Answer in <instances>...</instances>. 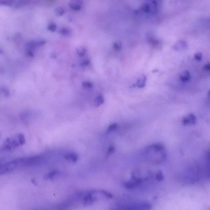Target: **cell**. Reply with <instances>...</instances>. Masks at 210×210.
Masks as SVG:
<instances>
[{"mask_svg": "<svg viewBox=\"0 0 210 210\" xmlns=\"http://www.w3.org/2000/svg\"><path fill=\"white\" fill-rule=\"evenodd\" d=\"M43 160L40 156L17 158L0 166V175L5 174L19 168L38 164Z\"/></svg>", "mask_w": 210, "mask_h": 210, "instance_id": "6da1fadb", "label": "cell"}, {"mask_svg": "<svg viewBox=\"0 0 210 210\" xmlns=\"http://www.w3.org/2000/svg\"><path fill=\"white\" fill-rule=\"evenodd\" d=\"M25 142V138L22 134H17L7 139L1 147L0 151L1 152H9L23 145Z\"/></svg>", "mask_w": 210, "mask_h": 210, "instance_id": "7a4b0ae2", "label": "cell"}, {"mask_svg": "<svg viewBox=\"0 0 210 210\" xmlns=\"http://www.w3.org/2000/svg\"><path fill=\"white\" fill-rule=\"evenodd\" d=\"M196 122V117L194 114L191 113L189 114L187 117L183 118L182 119V123L183 125H191L195 124Z\"/></svg>", "mask_w": 210, "mask_h": 210, "instance_id": "3957f363", "label": "cell"}, {"mask_svg": "<svg viewBox=\"0 0 210 210\" xmlns=\"http://www.w3.org/2000/svg\"><path fill=\"white\" fill-rule=\"evenodd\" d=\"M82 1L79 0H74L71 1L69 5L72 9L75 10H80L81 8Z\"/></svg>", "mask_w": 210, "mask_h": 210, "instance_id": "277c9868", "label": "cell"}, {"mask_svg": "<svg viewBox=\"0 0 210 210\" xmlns=\"http://www.w3.org/2000/svg\"><path fill=\"white\" fill-rule=\"evenodd\" d=\"M180 81L184 83L188 82L191 78V75L190 72L188 70L183 71L179 76Z\"/></svg>", "mask_w": 210, "mask_h": 210, "instance_id": "5b68a950", "label": "cell"}, {"mask_svg": "<svg viewBox=\"0 0 210 210\" xmlns=\"http://www.w3.org/2000/svg\"><path fill=\"white\" fill-rule=\"evenodd\" d=\"M64 158L69 161L73 162H76L78 159V156L75 153H69L66 154L64 156Z\"/></svg>", "mask_w": 210, "mask_h": 210, "instance_id": "8992f818", "label": "cell"}, {"mask_svg": "<svg viewBox=\"0 0 210 210\" xmlns=\"http://www.w3.org/2000/svg\"><path fill=\"white\" fill-rule=\"evenodd\" d=\"M146 81L147 77L145 76H143L142 78L138 80L136 85L139 88H143L146 85Z\"/></svg>", "mask_w": 210, "mask_h": 210, "instance_id": "52a82bcc", "label": "cell"}, {"mask_svg": "<svg viewBox=\"0 0 210 210\" xmlns=\"http://www.w3.org/2000/svg\"><path fill=\"white\" fill-rule=\"evenodd\" d=\"M94 200V197H93L92 194H88L83 198L84 203L86 204H90L93 203Z\"/></svg>", "mask_w": 210, "mask_h": 210, "instance_id": "ba28073f", "label": "cell"}, {"mask_svg": "<svg viewBox=\"0 0 210 210\" xmlns=\"http://www.w3.org/2000/svg\"><path fill=\"white\" fill-rule=\"evenodd\" d=\"M104 99L103 97L101 95L98 96L95 100V105L96 107H99L100 105H102L104 103Z\"/></svg>", "mask_w": 210, "mask_h": 210, "instance_id": "9c48e42d", "label": "cell"}, {"mask_svg": "<svg viewBox=\"0 0 210 210\" xmlns=\"http://www.w3.org/2000/svg\"><path fill=\"white\" fill-rule=\"evenodd\" d=\"M77 53L79 56L83 57L84 56L87 52L86 48L83 46H80L76 49Z\"/></svg>", "mask_w": 210, "mask_h": 210, "instance_id": "30bf717a", "label": "cell"}, {"mask_svg": "<svg viewBox=\"0 0 210 210\" xmlns=\"http://www.w3.org/2000/svg\"><path fill=\"white\" fill-rule=\"evenodd\" d=\"M58 173V171L57 170L51 171V172L46 175L44 178L45 179H52V178H54V176H56Z\"/></svg>", "mask_w": 210, "mask_h": 210, "instance_id": "8fae6325", "label": "cell"}, {"mask_svg": "<svg viewBox=\"0 0 210 210\" xmlns=\"http://www.w3.org/2000/svg\"><path fill=\"white\" fill-rule=\"evenodd\" d=\"M186 46V43L184 42L183 41H180L174 46V48L177 49L178 50H181V49H183V48H184V47Z\"/></svg>", "mask_w": 210, "mask_h": 210, "instance_id": "7c38bea8", "label": "cell"}, {"mask_svg": "<svg viewBox=\"0 0 210 210\" xmlns=\"http://www.w3.org/2000/svg\"><path fill=\"white\" fill-rule=\"evenodd\" d=\"M70 30L67 28H61L60 30L59 31V33L62 36H68L70 34Z\"/></svg>", "mask_w": 210, "mask_h": 210, "instance_id": "4fadbf2b", "label": "cell"}, {"mask_svg": "<svg viewBox=\"0 0 210 210\" xmlns=\"http://www.w3.org/2000/svg\"><path fill=\"white\" fill-rule=\"evenodd\" d=\"M64 11L63 8L62 7H57L55 10V13L58 16H61L64 14Z\"/></svg>", "mask_w": 210, "mask_h": 210, "instance_id": "5bb4252c", "label": "cell"}, {"mask_svg": "<svg viewBox=\"0 0 210 210\" xmlns=\"http://www.w3.org/2000/svg\"><path fill=\"white\" fill-rule=\"evenodd\" d=\"M82 86L86 89H90L93 87V84L90 81H84L83 82Z\"/></svg>", "mask_w": 210, "mask_h": 210, "instance_id": "9a60e30c", "label": "cell"}, {"mask_svg": "<svg viewBox=\"0 0 210 210\" xmlns=\"http://www.w3.org/2000/svg\"><path fill=\"white\" fill-rule=\"evenodd\" d=\"M113 47L116 51H119L121 49L122 45H121V43L117 42H114V43L113 44Z\"/></svg>", "mask_w": 210, "mask_h": 210, "instance_id": "2e32d148", "label": "cell"}, {"mask_svg": "<svg viewBox=\"0 0 210 210\" xmlns=\"http://www.w3.org/2000/svg\"><path fill=\"white\" fill-rule=\"evenodd\" d=\"M156 178L157 180L159 181H160L163 180V179H164V176H163V175L162 174V172L161 171H158L157 172Z\"/></svg>", "mask_w": 210, "mask_h": 210, "instance_id": "e0dca14e", "label": "cell"}, {"mask_svg": "<svg viewBox=\"0 0 210 210\" xmlns=\"http://www.w3.org/2000/svg\"><path fill=\"white\" fill-rule=\"evenodd\" d=\"M56 25L54 23H51L48 26V29L52 32H55L57 29Z\"/></svg>", "mask_w": 210, "mask_h": 210, "instance_id": "ac0fdd59", "label": "cell"}, {"mask_svg": "<svg viewBox=\"0 0 210 210\" xmlns=\"http://www.w3.org/2000/svg\"><path fill=\"white\" fill-rule=\"evenodd\" d=\"M194 58L196 60L198 61H200L202 60V54L200 52H197V53H196L194 55Z\"/></svg>", "mask_w": 210, "mask_h": 210, "instance_id": "d6986e66", "label": "cell"}, {"mask_svg": "<svg viewBox=\"0 0 210 210\" xmlns=\"http://www.w3.org/2000/svg\"><path fill=\"white\" fill-rule=\"evenodd\" d=\"M148 40H149V42L150 43L152 44L154 46L158 45L159 43L158 41L157 40L155 39V38H152V37H150L148 39Z\"/></svg>", "mask_w": 210, "mask_h": 210, "instance_id": "ffe728a7", "label": "cell"}, {"mask_svg": "<svg viewBox=\"0 0 210 210\" xmlns=\"http://www.w3.org/2000/svg\"><path fill=\"white\" fill-rule=\"evenodd\" d=\"M118 125L117 123H112L111 125L109 126L108 128V132H111V131H114L117 128Z\"/></svg>", "mask_w": 210, "mask_h": 210, "instance_id": "44dd1931", "label": "cell"}, {"mask_svg": "<svg viewBox=\"0 0 210 210\" xmlns=\"http://www.w3.org/2000/svg\"><path fill=\"white\" fill-rule=\"evenodd\" d=\"M90 60L89 59H85L82 61L81 62V66L84 67V66H88L89 64H90Z\"/></svg>", "mask_w": 210, "mask_h": 210, "instance_id": "7402d4cb", "label": "cell"}, {"mask_svg": "<svg viewBox=\"0 0 210 210\" xmlns=\"http://www.w3.org/2000/svg\"><path fill=\"white\" fill-rule=\"evenodd\" d=\"M115 151V148L114 146H110L109 148H108V151H107V154L108 155L111 154L113 153Z\"/></svg>", "mask_w": 210, "mask_h": 210, "instance_id": "603a6c76", "label": "cell"}, {"mask_svg": "<svg viewBox=\"0 0 210 210\" xmlns=\"http://www.w3.org/2000/svg\"><path fill=\"white\" fill-rule=\"evenodd\" d=\"M210 68V66L209 63L207 64H205V65H204V66H203V69L206 71H209Z\"/></svg>", "mask_w": 210, "mask_h": 210, "instance_id": "cb8c5ba5", "label": "cell"}, {"mask_svg": "<svg viewBox=\"0 0 210 210\" xmlns=\"http://www.w3.org/2000/svg\"><path fill=\"white\" fill-rule=\"evenodd\" d=\"M102 193L104 195L107 197H109V198H111L112 197V195H111V194L105 191H102Z\"/></svg>", "mask_w": 210, "mask_h": 210, "instance_id": "d4e9b609", "label": "cell"}]
</instances>
